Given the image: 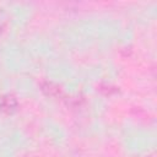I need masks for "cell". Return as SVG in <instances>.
<instances>
[{
    "label": "cell",
    "mask_w": 157,
    "mask_h": 157,
    "mask_svg": "<svg viewBox=\"0 0 157 157\" xmlns=\"http://www.w3.org/2000/svg\"><path fill=\"white\" fill-rule=\"evenodd\" d=\"M17 108V101L12 96H2L0 97V112L10 114L15 112Z\"/></svg>",
    "instance_id": "6da1fadb"
},
{
    "label": "cell",
    "mask_w": 157,
    "mask_h": 157,
    "mask_svg": "<svg viewBox=\"0 0 157 157\" xmlns=\"http://www.w3.org/2000/svg\"><path fill=\"white\" fill-rule=\"evenodd\" d=\"M5 25H6V18H5L4 12H2V11H1V9H0V31L5 27Z\"/></svg>",
    "instance_id": "7a4b0ae2"
}]
</instances>
